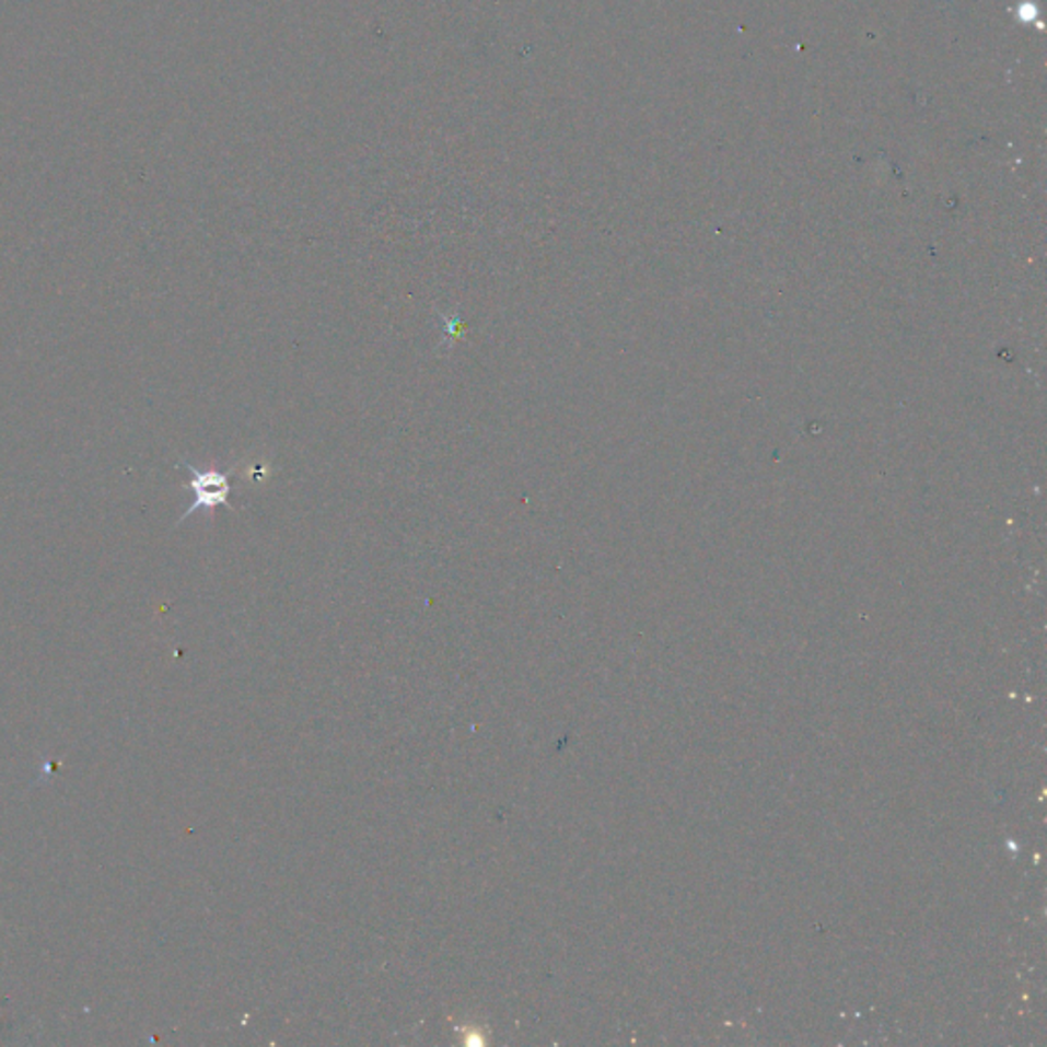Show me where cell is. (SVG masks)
I'll use <instances>...</instances> for the list:
<instances>
[{
	"label": "cell",
	"instance_id": "6da1fadb",
	"mask_svg": "<svg viewBox=\"0 0 1047 1047\" xmlns=\"http://www.w3.org/2000/svg\"><path fill=\"white\" fill-rule=\"evenodd\" d=\"M178 465H183L188 470V475H190L188 489L193 491V501L185 510V514L178 520V524L185 522L187 517L193 516L199 510H216L221 505L235 510L234 505L230 503V496H232L230 473L232 470L199 469L187 461H181Z\"/></svg>",
	"mask_w": 1047,
	"mask_h": 1047
}]
</instances>
